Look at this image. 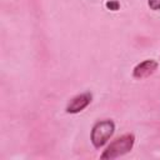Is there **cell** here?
<instances>
[{
    "label": "cell",
    "instance_id": "obj_2",
    "mask_svg": "<svg viewBox=\"0 0 160 160\" xmlns=\"http://www.w3.org/2000/svg\"><path fill=\"white\" fill-rule=\"evenodd\" d=\"M115 132V122L111 119L96 121L90 131V141L95 149H101Z\"/></svg>",
    "mask_w": 160,
    "mask_h": 160
},
{
    "label": "cell",
    "instance_id": "obj_1",
    "mask_svg": "<svg viewBox=\"0 0 160 160\" xmlns=\"http://www.w3.org/2000/svg\"><path fill=\"white\" fill-rule=\"evenodd\" d=\"M135 144V135L131 132L124 134L119 138H116L115 140H112L106 148L105 150L101 152L100 159H116L120 158L128 152H130L134 148Z\"/></svg>",
    "mask_w": 160,
    "mask_h": 160
},
{
    "label": "cell",
    "instance_id": "obj_6",
    "mask_svg": "<svg viewBox=\"0 0 160 160\" xmlns=\"http://www.w3.org/2000/svg\"><path fill=\"white\" fill-rule=\"evenodd\" d=\"M148 6L152 11H159L160 10V0H148Z\"/></svg>",
    "mask_w": 160,
    "mask_h": 160
},
{
    "label": "cell",
    "instance_id": "obj_4",
    "mask_svg": "<svg viewBox=\"0 0 160 160\" xmlns=\"http://www.w3.org/2000/svg\"><path fill=\"white\" fill-rule=\"evenodd\" d=\"M159 68V62L154 59H146L141 62H139L138 65L134 66L132 69V78L138 79V80H142L146 79L149 76H151Z\"/></svg>",
    "mask_w": 160,
    "mask_h": 160
},
{
    "label": "cell",
    "instance_id": "obj_5",
    "mask_svg": "<svg viewBox=\"0 0 160 160\" xmlns=\"http://www.w3.org/2000/svg\"><path fill=\"white\" fill-rule=\"evenodd\" d=\"M105 6H106L108 9H110V10H112V11H116V10H119L120 4H119V1H116V0H109V1L105 2Z\"/></svg>",
    "mask_w": 160,
    "mask_h": 160
},
{
    "label": "cell",
    "instance_id": "obj_3",
    "mask_svg": "<svg viewBox=\"0 0 160 160\" xmlns=\"http://www.w3.org/2000/svg\"><path fill=\"white\" fill-rule=\"evenodd\" d=\"M91 100H92V94L89 91L78 94L69 100V102L66 104L65 111L68 114H79L90 105Z\"/></svg>",
    "mask_w": 160,
    "mask_h": 160
}]
</instances>
